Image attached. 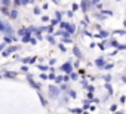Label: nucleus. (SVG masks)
Listing matches in <instances>:
<instances>
[{"label":"nucleus","instance_id":"dca6fc26","mask_svg":"<svg viewBox=\"0 0 126 114\" xmlns=\"http://www.w3.org/2000/svg\"><path fill=\"white\" fill-rule=\"evenodd\" d=\"M98 2H99V0H92V5H96Z\"/></svg>","mask_w":126,"mask_h":114},{"label":"nucleus","instance_id":"423d86ee","mask_svg":"<svg viewBox=\"0 0 126 114\" xmlns=\"http://www.w3.org/2000/svg\"><path fill=\"white\" fill-rule=\"evenodd\" d=\"M82 8H83V11H85V12L88 11V2H86V0H83V2H82Z\"/></svg>","mask_w":126,"mask_h":114},{"label":"nucleus","instance_id":"6e6552de","mask_svg":"<svg viewBox=\"0 0 126 114\" xmlns=\"http://www.w3.org/2000/svg\"><path fill=\"white\" fill-rule=\"evenodd\" d=\"M36 61V58H27V59H24V62H27V64H33Z\"/></svg>","mask_w":126,"mask_h":114},{"label":"nucleus","instance_id":"f257e3e1","mask_svg":"<svg viewBox=\"0 0 126 114\" xmlns=\"http://www.w3.org/2000/svg\"><path fill=\"white\" fill-rule=\"evenodd\" d=\"M0 30H2V31H5L6 34H14V30H12V27H11V25H8V24H5L3 21H0Z\"/></svg>","mask_w":126,"mask_h":114},{"label":"nucleus","instance_id":"20e7f679","mask_svg":"<svg viewBox=\"0 0 126 114\" xmlns=\"http://www.w3.org/2000/svg\"><path fill=\"white\" fill-rule=\"evenodd\" d=\"M16 49H18V47H15V46H14V47H11V49H6V50L3 52V56H8L9 53H12V52H15Z\"/></svg>","mask_w":126,"mask_h":114},{"label":"nucleus","instance_id":"f8f14e48","mask_svg":"<svg viewBox=\"0 0 126 114\" xmlns=\"http://www.w3.org/2000/svg\"><path fill=\"white\" fill-rule=\"evenodd\" d=\"M96 65H98V67H102V65H104V59H98V61H96Z\"/></svg>","mask_w":126,"mask_h":114},{"label":"nucleus","instance_id":"0eeeda50","mask_svg":"<svg viewBox=\"0 0 126 114\" xmlns=\"http://www.w3.org/2000/svg\"><path fill=\"white\" fill-rule=\"evenodd\" d=\"M2 14H3V15H9V11H8V6H3V8H2Z\"/></svg>","mask_w":126,"mask_h":114},{"label":"nucleus","instance_id":"1a4fd4ad","mask_svg":"<svg viewBox=\"0 0 126 114\" xmlns=\"http://www.w3.org/2000/svg\"><path fill=\"white\" fill-rule=\"evenodd\" d=\"M74 55H76V56H79V58H82V53H80V50H79L77 47H74Z\"/></svg>","mask_w":126,"mask_h":114},{"label":"nucleus","instance_id":"ddd939ff","mask_svg":"<svg viewBox=\"0 0 126 114\" xmlns=\"http://www.w3.org/2000/svg\"><path fill=\"white\" fill-rule=\"evenodd\" d=\"M2 3H3L5 6H9V5H11V0H2Z\"/></svg>","mask_w":126,"mask_h":114},{"label":"nucleus","instance_id":"7ed1b4c3","mask_svg":"<svg viewBox=\"0 0 126 114\" xmlns=\"http://www.w3.org/2000/svg\"><path fill=\"white\" fill-rule=\"evenodd\" d=\"M58 93H59V90H58V89H55L53 86H50V96H52V98H56V96H58Z\"/></svg>","mask_w":126,"mask_h":114},{"label":"nucleus","instance_id":"39448f33","mask_svg":"<svg viewBox=\"0 0 126 114\" xmlns=\"http://www.w3.org/2000/svg\"><path fill=\"white\" fill-rule=\"evenodd\" d=\"M28 80H30V85H31V86H33V87H36V89H40V86H39V85H37V83H36V82H33V80H31V79H28Z\"/></svg>","mask_w":126,"mask_h":114},{"label":"nucleus","instance_id":"9b49d317","mask_svg":"<svg viewBox=\"0 0 126 114\" xmlns=\"http://www.w3.org/2000/svg\"><path fill=\"white\" fill-rule=\"evenodd\" d=\"M107 36H108V33H105V31H101V33H99L96 37H102V39H104V37H107Z\"/></svg>","mask_w":126,"mask_h":114},{"label":"nucleus","instance_id":"4468645a","mask_svg":"<svg viewBox=\"0 0 126 114\" xmlns=\"http://www.w3.org/2000/svg\"><path fill=\"white\" fill-rule=\"evenodd\" d=\"M6 77H15V73H6Z\"/></svg>","mask_w":126,"mask_h":114},{"label":"nucleus","instance_id":"f03ea898","mask_svg":"<svg viewBox=\"0 0 126 114\" xmlns=\"http://www.w3.org/2000/svg\"><path fill=\"white\" fill-rule=\"evenodd\" d=\"M62 71H65L67 74H70L71 73V62H67V64L62 65Z\"/></svg>","mask_w":126,"mask_h":114},{"label":"nucleus","instance_id":"9d476101","mask_svg":"<svg viewBox=\"0 0 126 114\" xmlns=\"http://www.w3.org/2000/svg\"><path fill=\"white\" fill-rule=\"evenodd\" d=\"M9 15H11V18H16V16H18V11H12Z\"/></svg>","mask_w":126,"mask_h":114},{"label":"nucleus","instance_id":"2eb2a0df","mask_svg":"<svg viewBox=\"0 0 126 114\" xmlns=\"http://www.w3.org/2000/svg\"><path fill=\"white\" fill-rule=\"evenodd\" d=\"M71 73H73V71H71ZM71 79H73V80H76V79H77V74H74V73H73V74H71Z\"/></svg>","mask_w":126,"mask_h":114}]
</instances>
